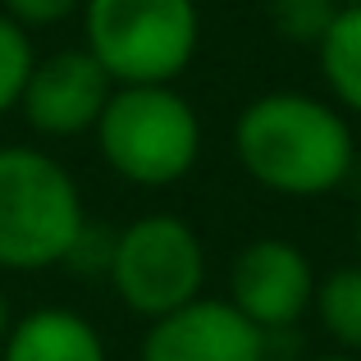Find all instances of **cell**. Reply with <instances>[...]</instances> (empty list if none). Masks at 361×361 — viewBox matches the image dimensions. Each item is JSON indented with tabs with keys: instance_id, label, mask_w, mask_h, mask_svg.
<instances>
[{
	"instance_id": "cell-3",
	"label": "cell",
	"mask_w": 361,
	"mask_h": 361,
	"mask_svg": "<svg viewBox=\"0 0 361 361\" xmlns=\"http://www.w3.org/2000/svg\"><path fill=\"white\" fill-rule=\"evenodd\" d=\"M97 151L106 169L133 188H174L202 160V115L174 82L115 87L101 110Z\"/></svg>"
},
{
	"instance_id": "cell-9",
	"label": "cell",
	"mask_w": 361,
	"mask_h": 361,
	"mask_svg": "<svg viewBox=\"0 0 361 361\" xmlns=\"http://www.w3.org/2000/svg\"><path fill=\"white\" fill-rule=\"evenodd\" d=\"M0 361H110L106 338L82 311L73 307H32L14 316Z\"/></svg>"
},
{
	"instance_id": "cell-12",
	"label": "cell",
	"mask_w": 361,
	"mask_h": 361,
	"mask_svg": "<svg viewBox=\"0 0 361 361\" xmlns=\"http://www.w3.org/2000/svg\"><path fill=\"white\" fill-rule=\"evenodd\" d=\"M334 14H338L334 0H265V23H270V32L288 46H307V51L320 46V37L329 32Z\"/></svg>"
},
{
	"instance_id": "cell-14",
	"label": "cell",
	"mask_w": 361,
	"mask_h": 361,
	"mask_svg": "<svg viewBox=\"0 0 361 361\" xmlns=\"http://www.w3.org/2000/svg\"><path fill=\"white\" fill-rule=\"evenodd\" d=\"M0 9H5L18 27L42 32V27H60V23H69V18H78L82 0H0Z\"/></svg>"
},
{
	"instance_id": "cell-2",
	"label": "cell",
	"mask_w": 361,
	"mask_h": 361,
	"mask_svg": "<svg viewBox=\"0 0 361 361\" xmlns=\"http://www.w3.org/2000/svg\"><path fill=\"white\" fill-rule=\"evenodd\" d=\"M87 233V202L78 178L51 151L0 147V270L37 274L69 265Z\"/></svg>"
},
{
	"instance_id": "cell-6",
	"label": "cell",
	"mask_w": 361,
	"mask_h": 361,
	"mask_svg": "<svg viewBox=\"0 0 361 361\" xmlns=\"http://www.w3.org/2000/svg\"><path fill=\"white\" fill-rule=\"evenodd\" d=\"M316 265L288 238H252L229 261V302L265 334H288L311 316Z\"/></svg>"
},
{
	"instance_id": "cell-16",
	"label": "cell",
	"mask_w": 361,
	"mask_h": 361,
	"mask_svg": "<svg viewBox=\"0 0 361 361\" xmlns=\"http://www.w3.org/2000/svg\"><path fill=\"white\" fill-rule=\"evenodd\" d=\"M311 361H361V357H348V353H325V357H311Z\"/></svg>"
},
{
	"instance_id": "cell-11",
	"label": "cell",
	"mask_w": 361,
	"mask_h": 361,
	"mask_svg": "<svg viewBox=\"0 0 361 361\" xmlns=\"http://www.w3.org/2000/svg\"><path fill=\"white\" fill-rule=\"evenodd\" d=\"M311 316L338 353L361 357V261L334 265L329 274H320Z\"/></svg>"
},
{
	"instance_id": "cell-7",
	"label": "cell",
	"mask_w": 361,
	"mask_h": 361,
	"mask_svg": "<svg viewBox=\"0 0 361 361\" xmlns=\"http://www.w3.org/2000/svg\"><path fill=\"white\" fill-rule=\"evenodd\" d=\"M110 92H115V82L97 64V55L87 46H69V51L37 55L23 82V97H18V115L37 137L69 142L97 128Z\"/></svg>"
},
{
	"instance_id": "cell-5",
	"label": "cell",
	"mask_w": 361,
	"mask_h": 361,
	"mask_svg": "<svg viewBox=\"0 0 361 361\" xmlns=\"http://www.w3.org/2000/svg\"><path fill=\"white\" fill-rule=\"evenodd\" d=\"M106 279L128 316H169L206 293V243L183 215L147 211L110 238Z\"/></svg>"
},
{
	"instance_id": "cell-18",
	"label": "cell",
	"mask_w": 361,
	"mask_h": 361,
	"mask_svg": "<svg viewBox=\"0 0 361 361\" xmlns=\"http://www.w3.org/2000/svg\"><path fill=\"white\" fill-rule=\"evenodd\" d=\"M334 5H361V0H334Z\"/></svg>"
},
{
	"instance_id": "cell-17",
	"label": "cell",
	"mask_w": 361,
	"mask_h": 361,
	"mask_svg": "<svg viewBox=\"0 0 361 361\" xmlns=\"http://www.w3.org/2000/svg\"><path fill=\"white\" fill-rule=\"evenodd\" d=\"M353 238H357V261H361V215H357V233Z\"/></svg>"
},
{
	"instance_id": "cell-4",
	"label": "cell",
	"mask_w": 361,
	"mask_h": 361,
	"mask_svg": "<svg viewBox=\"0 0 361 361\" xmlns=\"http://www.w3.org/2000/svg\"><path fill=\"white\" fill-rule=\"evenodd\" d=\"M78 18L82 46L115 87L183 78L202 46L197 0H82Z\"/></svg>"
},
{
	"instance_id": "cell-8",
	"label": "cell",
	"mask_w": 361,
	"mask_h": 361,
	"mask_svg": "<svg viewBox=\"0 0 361 361\" xmlns=\"http://www.w3.org/2000/svg\"><path fill=\"white\" fill-rule=\"evenodd\" d=\"M137 361H270V338L229 298H192L147 320Z\"/></svg>"
},
{
	"instance_id": "cell-13",
	"label": "cell",
	"mask_w": 361,
	"mask_h": 361,
	"mask_svg": "<svg viewBox=\"0 0 361 361\" xmlns=\"http://www.w3.org/2000/svg\"><path fill=\"white\" fill-rule=\"evenodd\" d=\"M37 64L32 51V32L18 27L14 18L0 9V115L18 110V97H23V82Z\"/></svg>"
},
{
	"instance_id": "cell-10",
	"label": "cell",
	"mask_w": 361,
	"mask_h": 361,
	"mask_svg": "<svg viewBox=\"0 0 361 361\" xmlns=\"http://www.w3.org/2000/svg\"><path fill=\"white\" fill-rule=\"evenodd\" d=\"M316 64L329 101L348 119H361V5H338L329 32L316 46Z\"/></svg>"
},
{
	"instance_id": "cell-15",
	"label": "cell",
	"mask_w": 361,
	"mask_h": 361,
	"mask_svg": "<svg viewBox=\"0 0 361 361\" xmlns=\"http://www.w3.org/2000/svg\"><path fill=\"white\" fill-rule=\"evenodd\" d=\"M9 325H14V311H9V298H5V288H0V343H5Z\"/></svg>"
},
{
	"instance_id": "cell-1",
	"label": "cell",
	"mask_w": 361,
	"mask_h": 361,
	"mask_svg": "<svg viewBox=\"0 0 361 361\" xmlns=\"http://www.w3.org/2000/svg\"><path fill=\"white\" fill-rule=\"evenodd\" d=\"M229 142L243 174L288 202L338 192L357 165L353 119L311 92H261L238 110Z\"/></svg>"
}]
</instances>
